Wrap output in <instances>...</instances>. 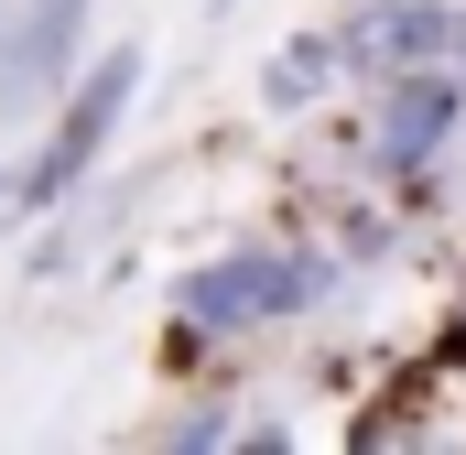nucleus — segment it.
Listing matches in <instances>:
<instances>
[{
	"mask_svg": "<svg viewBox=\"0 0 466 455\" xmlns=\"http://www.w3.org/2000/svg\"><path fill=\"white\" fill-rule=\"evenodd\" d=\"M218 11H228V0H218Z\"/></svg>",
	"mask_w": 466,
	"mask_h": 455,
	"instance_id": "obj_8",
	"label": "nucleus"
},
{
	"mask_svg": "<svg viewBox=\"0 0 466 455\" xmlns=\"http://www.w3.org/2000/svg\"><path fill=\"white\" fill-rule=\"evenodd\" d=\"M326 271L315 260H282V249H228V260H207V271H185V326H271V315H293L304 293H315Z\"/></svg>",
	"mask_w": 466,
	"mask_h": 455,
	"instance_id": "obj_2",
	"label": "nucleus"
},
{
	"mask_svg": "<svg viewBox=\"0 0 466 455\" xmlns=\"http://www.w3.org/2000/svg\"><path fill=\"white\" fill-rule=\"evenodd\" d=\"M445 130H456V76H401L380 98V163L390 174H423Z\"/></svg>",
	"mask_w": 466,
	"mask_h": 455,
	"instance_id": "obj_4",
	"label": "nucleus"
},
{
	"mask_svg": "<svg viewBox=\"0 0 466 455\" xmlns=\"http://www.w3.org/2000/svg\"><path fill=\"white\" fill-rule=\"evenodd\" d=\"M445 358H456V369H466V304H456V315H445Z\"/></svg>",
	"mask_w": 466,
	"mask_h": 455,
	"instance_id": "obj_7",
	"label": "nucleus"
},
{
	"mask_svg": "<svg viewBox=\"0 0 466 455\" xmlns=\"http://www.w3.org/2000/svg\"><path fill=\"white\" fill-rule=\"evenodd\" d=\"M130 87H141V44H119V55H98L87 76H76V98H66V119H55V141L22 163V196L33 207H55L98 152H109V130H119V109H130Z\"/></svg>",
	"mask_w": 466,
	"mask_h": 455,
	"instance_id": "obj_1",
	"label": "nucleus"
},
{
	"mask_svg": "<svg viewBox=\"0 0 466 455\" xmlns=\"http://www.w3.org/2000/svg\"><path fill=\"white\" fill-rule=\"evenodd\" d=\"M434 44H456V11H445V0H380V11L358 22L348 55L358 66H423Z\"/></svg>",
	"mask_w": 466,
	"mask_h": 455,
	"instance_id": "obj_5",
	"label": "nucleus"
},
{
	"mask_svg": "<svg viewBox=\"0 0 466 455\" xmlns=\"http://www.w3.org/2000/svg\"><path fill=\"white\" fill-rule=\"evenodd\" d=\"M326 76H337V55H326V44L304 33L293 55H271V76H260V98H271V109H304V98H315Z\"/></svg>",
	"mask_w": 466,
	"mask_h": 455,
	"instance_id": "obj_6",
	"label": "nucleus"
},
{
	"mask_svg": "<svg viewBox=\"0 0 466 455\" xmlns=\"http://www.w3.org/2000/svg\"><path fill=\"white\" fill-rule=\"evenodd\" d=\"M76 22H87V0H33V11L11 22V55H0V98H11V109H22V98H44V87L66 76Z\"/></svg>",
	"mask_w": 466,
	"mask_h": 455,
	"instance_id": "obj_3",
	"label": "nucleus"
}]
</instances>
